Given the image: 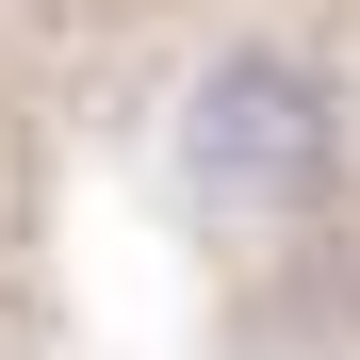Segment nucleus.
<instances>
[{
  "label": "nucleus",
  "mask_w": 360,
  "mask_h": 360,
  "mask_svg": "<svg viewBox=\"0 0 360 360\" xmlns=\"http://www.w3.org/2000/svg\"><path fill=\"white\" fill-rule=\"evenodd\" d=\"M344 164V82L295 66V49H213L180 82V180L213 213H311Z\"/></svg>",
  "instance_id": "1"
}]
</instances>
